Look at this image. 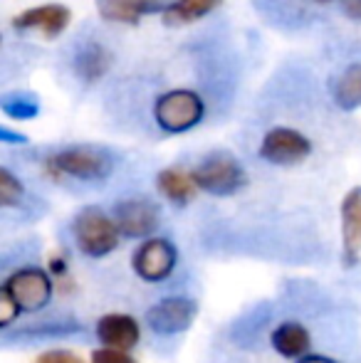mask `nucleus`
Masks as SVG:
<instances>
[{"mask_svg":"<svg viewBox=\"0 0 361 363\" xmlns=\"http://www.w3.org/2000/svg\"><path fill=\"white\" fill-rule=\"evenodd\" d=\"M35 363H82V359L79 356H74L72 351H45V354H40L38 359H35Z\"/></svg>","mask_w":361,"mask_h":363,"instance_id":"nucleus-23","label":"nucleus"},{"mask_svg":"<svg viewBox=\"0 0 361 363\" xmlns=\"http://www.w3.org/2000/svg\"><path fill=\"white\" fill-rule=\"evenodd\" d=\"M77 247L87 257H106L119 245V230L114 218L106 216L101 208H84L77 213L72 225Z\"/></svg>","mask_w":361,"mask_h":363,"instance_id":"nucleus-1","label":"nucleus"},{"mask_svg":"<svg viewBox=\"0 0 361 363\" xmlns=\"http://www.w3.org/2000/svg\"><path fill=\"white\" fill-rule=\"evenodd\" d=\"M0 109L13 119H35L40 114V101L30 91H10L0 96Z\"/></svg>","mask_w":361,"mask_h":363,"instance_id":"nucleus-19","label":"nucleus"},{"mask_svg":"<svg viewBox=\"0 0 361 363\" xmlns=\"http://www.w3.org/2000/svg\"><path fill=\"white\" fill-rule=\"evenodd\" d=\"M5 289L20 306V311H38L48 306L52 299V279L40 267H23L15 274H10Z\"/></svg>","mask_w":361,"mask_h":363,"instance_id":"nucleus-7","label":"nucleus"},{"mask_svg":"<svg viewBox=\"0 0 361 363\" xmlns=\"http://www.w3.org/2000/svg\"><path fill=\"white\" fill-rule=\"evenodd\" d=\"M196 319V301L188 296H169L161 299L146 311V324L156 331V334H181L191 326Z\"/></svg>","mask_w":361,"mask_h":363,"instance_id":"nucleus-9","label":"nucleus"},{"mask_svg":"<svg viewBox=\"0 0 361 363\" xmlns=\"http://www.w3.org/2000/svg\"><path fill=\"white\" fill-rule=\"evenodd\" d=\"M203 114H206V104H203L201 94L193 89H174L159 96L154 106L156 124L169 134H183L191 131L193 126L201 124Z\"/></svg>","mask_w":361,"mask_h":363,"instance_id":"nucleus-2","label":"nucleus"},{"mask_svg":"<svg viewBox=\"0 0 361 363\" xmlns=\"http://www.w3.org/2000/svg\"><path fill=\"white\" fill-rule=\"evenodd\" d=\"M344 5V13L354 20H361V0H342Z\"/></svg>","mask_w":361,"mask_h":363,"instance_id":"nucleus-25","label":"nucleus"},{"mask_svg":"<svg viewBox=\"0 0 361 363\" xmlns=\"http://www.w3.org/2000/svg\"><path fill=\"white\" fill-rule=\"evenodd\" d=\"M312 153V141L297 129L274 126L262 136L260 156L272 166H297Z\"/></svg>","mask_w":361,"mask_h":363,"instance_id":"nucleus-6","label":"nucleus"},{"mask_svg":"<svg viewBox=\"0 0 361 363\" xmlns=\"http://www.w3.org/2000/svg\"><path fill=\"white\" fill-rule=\"evenodd\" d=\"M91 363H136L134 356L116 349H96L91 354Z\"/></svg>","mask_w":361,"mask_h":363,"instance_id":"nucleus-22","label":"nucleus"},{"mask_svg":"<svg viewBox=\"0 0 361 363\" xmlns=\"http://www.w3.org/2000/svg\"><path fill=\"white\" fill-rule=\"evenodd\" d=\"M109 67H111V52L96 43L84 45L77 52V57H74V72L84 82L101 79V77L109 72Z\"/></svg>","mask_w":361,"mask_h":363,"instance_id":"nucleus-17","label":"nucleus"},{"mask_svg":"<svg viewBox=\"0 0 361 363\" xmlns=\"http://www.w3.org/2000/svg\"><path fill=\"white\" fill-rule=\"evenodd\" d=\"M96 339L101 349H116L129 354L141 339V326L129 314H106L96 321Z\"/></svg>","mask_w":361,"mask_h":363,"instance_id":"nucleus-11","label":"nucleus"},{"mask_svg":"<svg viewBox=\"0 0 361 363\" xmlns=\"http://www.w3.org/2000/svg\"><path fill=\"white\" fill-rule=\"evenodd\" d=\"M20 316V306L15 304V299L10 296V291L5 289V284L0 287V329L10 326Z\"/></svg>","mask_w":361,"mask_h":363,"instance_id":"nucleus-21","label":"nucleus"},{"mask_svg":"<svg viewBox=\"0 0 361 363\" xmlns=\"http://www.w3.org/2000/svg\"><path fill=\"white\" fill-rule=\"evenodd\" d=\"M28 141V136L18 134V131L13 129H5V126H0V144H25Z\"/></svg>","mask_w":361,"mask_h":363,"instance_id":"nucleus-24","label":"nucleus"},{"mask_svg":"<svg viewBox=\"0 0 361 363\" xmlns=\"http://www.w3.org/2000/svg\"><path fill=\"white\" fill-rule=\"evenodd\" d=\"M23 183L8 171V168H0V208H13L23 201Z\"/></svg>","mask_w":361,"mask_h":363,"instance_id":"nucleus-20","label":"nucleus"},{"mask_svg":"<svg viewBox=\"0 0 361 363\" xmlns=\"http://www.w3.org/2000/svg\"><path fill=\"white\" fill-rule=\"evenodd\" d=\"M342 257L347 267L361 257V186L352 188L342 201Z\"/></svg>","mask_w":361,"mask_h":363,"instance_id":"nucleus-12","label":"nucleus"},{"mask_svg":"<svg viewBox=\"0 0 361 363\" xmlns=\"http://www.w3.org/2000/svg\"><path fill=\"white\" fill-rule=\"evenodd\" d=\"M309 346H312V336L299 321L279 324L272 331V349L284 359H304Z\"/></svg>","mask_w":361,"mask_h":363,"instance_id":"nucleus-14","label":"nucleus"},{"mask_svg":"<svg viewBox=\"0 0 361 363\" xmlns=\"http://www.w3.org/2000/svg\"><path fill=\"white\" fill-rule=\"evenodd\" d=\"M48 168L57 176H70L77 181H101L111 173L114 161L106 151L91 146H72L48 158Z\"/></svg>","mask_w":361,"mask_h":363,"instance_id":"nucleus-3","label":"nucleus"},{"mask_svg":"<svg viewBox=\"0 0 361 363\" xmlns=\"http://www.w3.org/2000/svg\"><path fill=\"white\" fill-rule=\"evenodd\" d=\"M312 3H332V0H312Z\"/></svg>","mask_w":361,"mask_h":363,"instance_id":"nucleus-27","label":"nucleus"},{"mask_svg":"<svg viewBox=\"0 0 361 363\" xmlns=\"http://www.w3.org/2000/svg\"><path fill=\"white\" fill-rule=\"evenodd\" d=\"M332 96L339 109L354 111L361 106V65H349L334 82Z\"/></svg>","mask_w":361,"mask_h":363,"instance_id":"nucleus-18","label":"nucleus"},{"mask_svg":"<svg viewBox=\"0 0 361 363\" xmlns=\"http://www.w3.org/2000/svg\"><path fill=\"white\" fill-rule=\"evenodd\" d=\"M70 20H72V10L62 3H45L35 5V8L23 10L20 15L13 18L15 30H35V33H43L45 38H57L67 30Z\"/></svg>","mask_w":361,"mask_h":363,"instance_id":"nucleus-10","label":"nucleus"},{"mask_svg":"<svg viewBox=\"0 0 361 363\" xmlns=\"http://www.w3.org/2000/svg\"><path fill=\"white\" fill-rule=\"evenodd\" d=\"M299 363H337V361L329 359V356H304V359H299Z\"/></svg>","mask_w":361,"mask_h":363,"instance_id":"nucleus-26","label":"nucleus"},{"mask_svg":"<svg viewBox=\"0 0 361 363\" xmlns=\"http://www.w3.org/2000/svg\"><path fill=\"white\" fill-rule=\"evenodd\" d=\"M221 3L223 0H171L164 13H161V18L171 28H181V25H191L196 20L206 18Z\"/></svg>","mask_w":361,"mask_h":363,"instance_id":"nucleus-16","label":"nucleus"},{"mask_svg":"<svg viewBox=\"0 0 361 363\" xmlns=\"http://www.w3.org/2000/svg\"><path fill=\"white\" fill-rule=\"evenodd\" d=\"M156 186L164 193V198H169L176 206H186L196 196V183H193L191 171H183V168H164V171L156 176Z\"/></svg>","mask_w":361,"mask_h":363,"instance_id":"nucleus-15","label":"nucleus"},{"mask_svg":"<svg viewBox=\"0 0 361 363\" xmlns=\"http://www.w3.org/2000/svg\"><path fill=\"white\" fill-rule=\"evenodd\" d=\"M193 183L198 191H206L211 196H233L245 186V171L228 153H213L206 161H201L191 171Z\"/></svg>","mask_w":361,"mask_h":363,"instance_id":"nucleus-4","label":"nucleus"},{"mask_svg":"<svg viewBox=\"0 0 361 363\" xmlns=\"http://www.w3.org/2000/svg\"><path fill=\"white\" fill-rule=\"evenodd\" d=\"M176 247L171 245V240L166 238H149L134 250L131 257V267L139 274L144 282H164L171 277V272L176 269Z\"/></svg>","mask_w":361,"mask_h":363,"instance_id":"nucleus-5","label":"nucleus"},{"mask_svg":"<svg viewBox=\"0 0 361 363\" xmlns=\"http://www.w3.org/2000/svg\"><path fill=\"white\" fill-rule=\"evenodd\" d=\"M114 223L119 235L124 238H149L159 228V208L146 198H129V201L116 203Z\"/></svg>","mask_w":361,"mask_h":363,"instance_id":"nucleus-8","label":"nucleus"},{"mask_svg":"<svg viewBox=\"0 0 361 363\" xmlns=\"http://www.w3.org/2000/svg\"><path fill=\"white\" fill-rule=\"evenodd\" d=\"M96 13L106 23L136 25L144 15L164 13V0H94Z\"/></svg>","mask_w":361,"mask_h":363,"instance_id":"nucleus-13","label":"nucleus"}]
</instances>
